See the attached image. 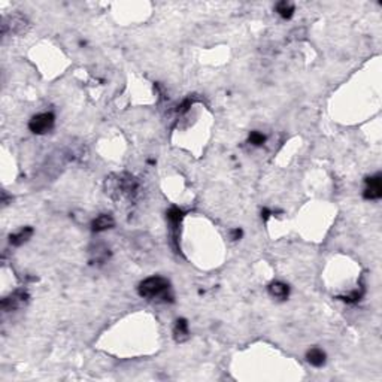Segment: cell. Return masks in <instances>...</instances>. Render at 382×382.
Segmentation results:
<instances>
[{"instance_id": "7c38bea8", "label": "cell", "mask_w": 382, "mask_h": 382, "mask_svg": "<svg viewBox=\"0 0 382 382\" xmlns=\"http://www.w3.org/2000/svg\"><path fill=\"white\" fill-rule=\"evenodd\" d=\"M248 142H250L251 145H254V146H260V145H263L266 142V136L260 131H251L250 138H248Z\"/></svg>"}, {"instance_id": "6da1fadb", "label": "cell", "mask_w": 382, "mask_h": 382, "mask_svg": "<svg viewBox=\"0 0 382 382\" xmlns=\"http://www.w3.org/2000/svg\"><path fill=\"white\" fill-rule=\"evenodd\" d=\"M139 294L145 299L161 297L164 302H174V296L170 293V284L161 276H151L142 281L139 285Z\"/></svg>"}, {"instance_id": "2e32d148", "label": "cell", "mask_w": 382, "mask_h": 382, "mask_svg": "<svg viewBox=\"0 0 382 382\" xmlns=\"http://www.w3.org/2000/svg\"><path fill=\"white\" fill-rule=\"evenodd\" d=\"M271 215H272V212L269 211V209H267V207H263V211H261V217H263V220L266 221Z\"/></svg>"}, {"instance_id": "4fadbf2b", "label": "cell", "mask_w": 382, "mask_h": 382, "mask_svg": "<svg viewBox=\"0 0 382 382\" xmlns=\"http://www.w3.org/2000/svg\"><path fill=\"white\" fill-rule=\"evenodd\" d=\"M361 297H363V290H354L352 293H350L347 296H342L339 299L343 300V302H347V303H357V302L361 300Z\"/></svg>"}, {"instance_id": "9c48e42d", "label": "cell", "mask_w": 382, "mask_h": 382, "mask_svg": "<svg viewBox=\"0 0 382 382\" xmlns=\"http://www.w3.org/2000/svg\"><path fill=\"white\" fill-rule=\"evenodd\" d=\"M306 358H308V361L311 363L312 366L321 367L324 363H326V352H324L322 350H319V348H312V350L308 351Z\"/></svg>"}, {"instance_id": "8fae6325", "label": "cell", "mask_w": 382, "mask_h": 382, "mask_svg": "<svg viewBox=\"0 0 382 382\" xmlns=\"http://www.w3.org/2000/svg\"><path fill=\"white\" fill-rule=\"evenodd\" d=\"M276 12L282 18H285V20H290V18L293 16V14H294V5L290 3V2H279L276 5Z\"/></svg>"}, {"instance_id": "8992f818", "label": "cell", "mask_w": 382, "mask_h": 382, "mask_svg": "<svg viewBox=\"0 0 382 382\" xmlns=\"http://www.w3.org/2000/svg\"><path fill=\"white\" fill-rule=\"evenodd\" d=\"M269 293L272 297L279 299V300H285L286 297L290 296V286L284 284V282H272L269 285Z\"/></svg>"}, {"instance_id": "5bb4252c", "label": "cell", "mask_w": 382, "mask_h": 382, "mask_svg": "<svg viewBox=\"0 0 382 382\" xmlns=\"http://www.w3.org/2000/svg\"><path fill=\"white\" fill-rule=\"evenodd\" d=\"M191 105H193V100H191V99H185V100L182 102V105L178 108V113H184V112H187V111L191 108Z\"/></svg>"}, {"instance_id": "5b68a950", "label": "cell", "mask_w": 382, "mask_h": 382, "mask_svg": "<svg viewBox=\"0 0 382 382\" xmlns=\"http://www.w3.org/2000/svg\"><path fill=\"white\" fill-rule=\"evenodd\" d=\"M113 224H115V221H113L112 215L103 214V215H99L96 220H93L91 230L96 232V233H100V232H105V230H109V228H112Z\"/></svg>"}, {"instance_id": "ba28073f", "label": "cell", "mask_w": 382, "mask_h": 382, "mask_svg": "<svg viewBox=\"0 0 382 382\" xmlns=\"http://www.w3.org/2000/svg\"><path fill=\"white\" fill-rule=\"evenodd\" d=\"M174 334H175V340L176 342H185L188 339V322L185 318H179L175 324L174 329Z\"/></svg>"}, {"instance_id": "30bf717a", "label": "cell", "mask_w": 382, "mask_h": 382, "mask_svg": "<svg viewBox=\"0 0 382 382\" xmlns=\"http://www.w3.org/2000/svg\"><path fill=\"white\" fill-rule=\"evenodd\" d=\"M184 218V212L181 211L179 207H170L167 211V220L172 224V228H178L181 220Z\"/></svg>"}, {"instance_id": "277c9868", "label": "cell", "mask_w": 382, "mask_h": 382, "mask_svg": "<svg viewBox=\"0 0 382 382\" xmlns=\"http://www.w3.org/2000/svg\"><path fill=\"white\" fill-rule=\"evenodd\" d=\"M366 190L363 193V197L366 200H378L382 196V179L381 175H375L366 179Z\"/></svg>"}, {"instance_id": "3957f363", "label": "cell", "mask_w": 382, "mask_h": 382, "mask_svg": "<svg viewBox=\"0 0 382 382\" xmlns=\"http://www.w3.org/2000/svg\"><path fill=\"white\" fill-rule=\"evenodd\" d=\"M27 300H29V293L26 290H16L2 300V309L5 312L15 311L18 308H23L27 303Z\"/></svg>"}, {"instance_id": "7a4b0ae2", "label": "cell", "mask_w": 382, "mask_h": 382, "mask_svg": "<svg viewBox=\"0 0 382 382\" xmlns=\"http://www.w3.org/2000/svg\"><path fill=\"white\" fill-rule=\"evenodd\" d=\"M54 123H55V117L52 112H42L30 120L29 128L34 135H45V133H48L54 127Z\"/></svg>"}, {"instance_id": "9a60e30c", "label": "cell", "mask_w": 382, "mask_h": 382, "mask_svg": "<svg viewBox=\"0 0 382 382\" xmlns=\"http://www.w3.org/2000/svg\"><path fill=\"white\" fill-rule=\"evenodd\" d=\"M242 238V230L240 228H235V230L232 232V239L233 240H238V239H240Z\"/></svg>"}, {"instance_id": "52a82bcc", "label": "cell", "mask_w": 382, "mask_h": 382, "mask_svg": "<svg viewBox=\"0 0 382 382\" xmlns=\"http://www.w3.org/2000/svg\"><path fill=\"white\" fill-rule=\"evenodd\" d=\"M33 235V228L32 227H23L20 232H16L14 235L9 236V242L12 246H21L23 243H26Z\"/></svg>"}]
</instances>
